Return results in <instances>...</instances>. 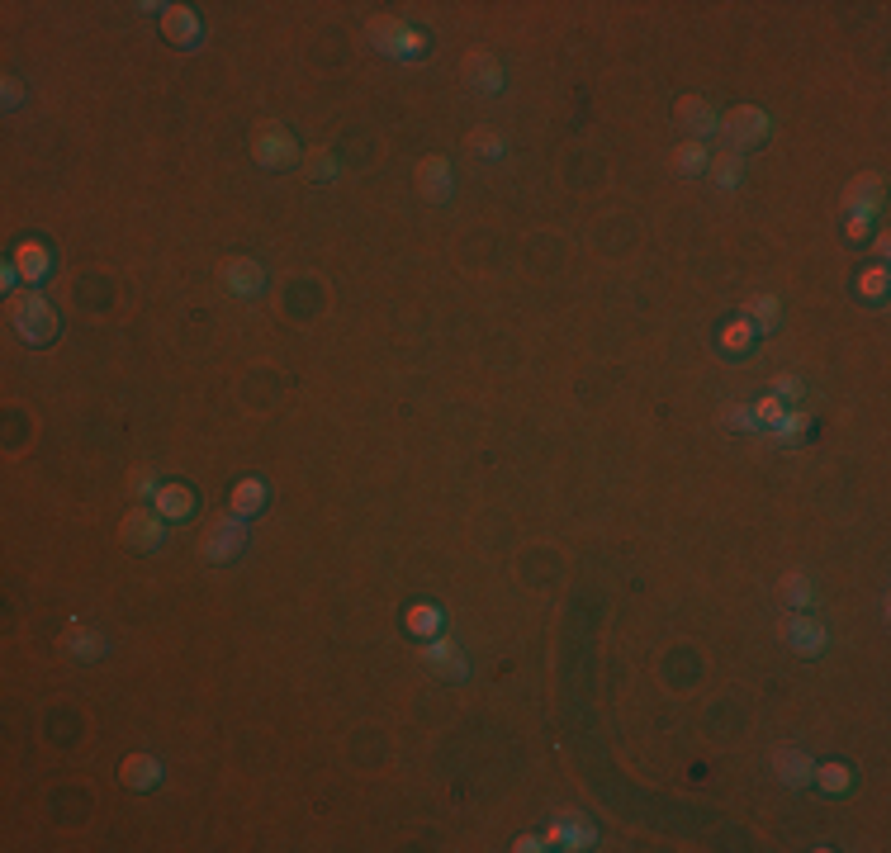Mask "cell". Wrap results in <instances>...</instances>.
I'll list each match as a JSON object with an SVG mask.
<instances>
[{"label": "cell", "mask_w": 891, "mask_h": 853, "mask_svg": "<svg viewBox=\"0 0 891 853\" xmlns=\"http://www.w3.org/2000/svg\"><path fill=\"white\" fill-rule=\"evenodd\" d=\"M233 512L237 517H261L266 512V484L261 479H242L233 489Z\"/></svg>", "instance_id": "22"}, {"label": "cell", "mask_w": 891, "mask_h": 853, "mask_svg": "<svg viewBox=\"0 0 891 853\" xmlns=\"http://www.w3.org/2000/svg\"><path fill=\"white\" fill-rule=\"evenodd\" d=\"M726 427H730V432H759L754 408H749V403H730V408H726Z\"/></svg>", "instance_id": "32"}, {"label": "cell", "mask_w": 891, "mask_h": 853, "mask_svg": "<svg viewBox=\"0 0 891 853\" xmlns=\"http://www.w3.org/2000/svg\"><path fill=\"white\" fill-rule=\"evenodd\" d=\"M768 114L759 105H735L730 109V114H721V128H716V133H721V143H726V152H740V157H745L749 147H759L768 138Z\"/></svg>", "instance_id": "4"}, {"label": "cell", "mask_w": 891, "mask_h": 853, "mask_svg": "<svg viewBox=\"0 0 891 853\" xmlns=\"http://www.w3.org/2000/svg\"><path fill=\"white\" fill-rule=\"evenodd\" d=\"M247 517H237V512H228V517H214L209 522V531H204V560L209 564H228L242 555V545H247V527H242Z\"/></svg>", "instance_id": "5"}, {"label": "cell", "mask_w": 891, "mask_h": 853, "mask_svg": "<svg viewBox=\"0 0 891 853\" xmlns=\"http://www.w3.org/2000/svg\"><path fill=\"white\" fill-rule=\"evenodd\" d=\"M162 34L176 43V48H195L204 38V24L190 5H162Z\"/></svg>", "instance_id": "15"}, {"label": "cell", "mask_w": 891, "mask_h": 853, "mask_svg": "<svg viewBox=\"0 0 891 853\" xmlns=\"http://www.w3.org/2000/svg\"><path fill=\"white\" fill-rule=\"evenodd\" d=\"M825 792H849L854 787V773H849V763H816V778Z\"/></svg>", "instance_id": "28"}, {"label": "cell", "mask_w": 891, "mask_h": 853, "mask_svg": "<svg viewBox=\"0 0 891 853\" xmlns=\"http://www.w3.org/2000/svg\"><path fill=\"white\" fill-rule=\"evenodd\" d=\"M512 849H517V853H541V849H546V835H541V839H536V835H522L517 844H512Z\"/></svg>", "instance_id": "38"}, {"label": "cell", "mask_w": 891, "mask_h": 853, "mask_svg": "<svg viewBox=\"0 0 891 853\" xmlns=\"http://www.w3.org/2000/svg\"><path fill=\"white\" fill-rule=\"evenodd\" d=\"M422 654H427V669H437L441 678H451V683H465V678H470V664H465V654H460V645H455L451 636H432Z\"/></svg>", "instance_id": "14"}, {"label": "cell", "mask_w": 891, "mask_h": 853, "mask_svg": "<svg viewBox=\"0 0 891 853\" xmlns=\"http://www.w3.org/2000/svg\"><path fill=\"white\" fill-rule=\"evenodd\" d=\"M806 432H811V418H806V413H782V418L773 422V441H782V446L806 441Z\"/></svg>", "instance_id": "25"}, {"label": "cell", "mask_w": 891, "mask_h": 853, "mask_svg": "<svg viewBox=\"0 0 891 853\" xmlns=\"http://www.w3.org/2000/svg\"><path fill=\"white\" fill-rule=\"evenodd\" d=\"M128 489L138 493V498H147V503H152L162 484H157V479H152V474H147V470H133V474H128Z\"/></svg>", "instance_id": "35"}, {"label": "cell", "mask_w": 891, "mask_h": 853, "mask_svg": "<svg viewBox=\"0 0 891 853\" xmlns=\"http://www.w3.org/2000/svg\"><path fill=\"white\" fill-rule=\"evenodd\" d=\"M299 138H294L285 124H275V119H261L252 128V162L261 171H285V166H299Z\"/></svg>", "instance_id": "3"}, {"label": "cell", "mask_w": 891, "mask_h": 853, "mask_svg": "<svg viewBox=\"0 0 891 853\" xmlns=\"http://www.w3.org/2000/svg\"><path fill=\"white\" fill-rule=\"evenodd\" d=\"M782 602H787V607H811V602H816L806 574H787V579H782Z\"/></svg>", "instance_id": "30"}, {"label": "cell", "mask_w": 891, "mask_h": 853, "mask_svg": "<svg viewBox=\"0 0 891 853\" xmlns=\"http://www.w3.org/2000/svg\"><path fill=\"white\" fill-rule=\"evenodd\" d=\"M778 313H782L778 294H749L745 304H740V318H745V323H754V327H764V332H773V327H778Z\"/></svg>", "instance_id": "21"}, {"label": "cell", "mask_w": 891, "mask_h": 853, "mask_svg": "<svg viewBox=\"0 0 891 853\" xmlns=\"http://www.w3.org/2000/svg\"><path fill=\"white\" fill-rule=\"evenodd\" d=\"M711 166V152H707V143H697V138H688V143L673 152V171L678 176H702Z\"/></svg>", "instance_id": "23"}, {"label": "cell", "mask_w": 891, "mask_h": 853, "mask_svg": "<svg viewBox=\"0 0 891 853\" xmlns=\"http://www.w3.org/2000/svg\"><path fill=\"white\" fill-rule=\"evenodd\" d=\"M10 266H15V275L24 280V290H38L43 280H48V271H53V252L43 247V242H19L15 256H10Z\"/></svg>", "instance_id": "13"}, {"label": "cell", "mask_w": 891, "mask_h": 853, "mask_svg": "<svg viewBox=\"0 0 891 853\" xmlns=\"http://www.w3.org/2000/svg\"><path fill=\"white\" fill-rule=\"evenodd\" d=\"M441 626H446V621H441V612L432 602H418V607L408 612V631H413V636H441Z\"/></svg>", "instance_id": "27"}, {"label": "cell", "mask_w": 891, "mask_h": 853, "mask_svg": "<svg viewBox=\"0 0 891 853\" xmlns=\"http://www.w3.org/2000/svg\"><path fill=\"white\" fill-rule=\"evenodd\" d=\"M460 76H465V86L479 95H498L503 91V62L489 53V48H470L465 62H460Z\"/></svg>", "instance_id": "8"}, {"label": "cell", "mask_w": 891, "mask_h": 853, "mask_svg": "<svg viewBox=\"0 0 891 853\" xmlns=\"http://www.w3.org/2000/svg\"><path fill=\"white\" fill-rule=\"evenodd\" d=\"M219 275L237 299H256V294L266 290V271H261V261H252V256H228L219 266Z\"/></svg>", "instance_id": "10"}, {"label": "cell", "mask_w": 891, "mask_h": 853, "mask_svg": "<svg viewBox=\"0 0 891 853\" xmlns=\"http://www.w3.org/2000/svg\"><path fill=\"white\" fill-rule=\"evenodd\" d=\"M773 773H778L787 787H811V778H816V763L806 759L801 749H773Z\"/></svg>", "instance_id": "18"}, {"label": "cell", "mask_w": 891, "mask_h": 853, "mask_svg": "<svg viewBox=\"0 0 891 853\" xmlns=\"http://www.w3.org/2000/svg\"><path fill=\"white\" fill-rule=\"evenodd\" d=\"M887 294V266H873V271L858 275V299H882Z\"/></svg>", "instance_id": "31"}, {"label": "cell", "mask_w": 891, "mask_h": 853, "mask_svg": "<svg viewBox=\"0 0 891 853\" xmlns=\"http://www.w3.org/2000/svg\"><path fill=\"white\" fill-rule=\"evenodd\" d=\"M465 147H470L474 157H484V162H498V157L508 152V143H503V138H498L493 128H474L470 138H465Z\"/></svg>", "instance_id": "26"}, {"label": "cell", "mask_w": 891, "mask_h": 853, "mask_svg": "<svg viewBox=\"0 0 891 853\" xmlns=\"http://www.w3.org/2000/svg\"><path fill=\"white\" fill-rule=\"evenodd\" d=\"M782 636H787V645H792L801 659H816V654H825V645H830V631H825V621H816V617H787L782 621Z\"/></svg>", "instance_id": "12"}, {"label": "cell", "mask_w": 891, "mask_h": 853, "mask_svg": "<svg viewBox=\"0 0 891 853\" xmlns=\"http://www.w3.org/2000/svg\"><path fill=\"white\" fill-rule=\"evenodd\" d=\"M418 195L427 204H446L455 195V171L446 157H422L418 162Z\"/></svg>", "instance_id": "11"}, {"label": "cell", "mask_w": 891, "mask_h": 853, "mask_svg": "<svg viewBox=\"0 0 891 853\" xmlns=\"http://www.w3.org/2000/svg\"><path fill=\"white\" fill-rule=\"evenodd\" d=\"M673 124L678 128H688V138H711L716 128H721V114H716V105L711 100H702V95H683L678 105H673Z\"/></svg>", "instance_id": "9"}, {"label": "cell", "mask_w": 891, "mask_h": 853, "mask_svg": "<svg viewBox=\"0 0 891 853\" xmlns=\"http://www.w3.org/2000/svg\"><path fill=\"white\" fill-rule=\"evenodd\" d=\"M877 209H882V176H877V171H863V176H854L849 190H844V214L873 218Z\"/></svg>", "instance_id": "16"}, {"label": "cell", "mask_w": 891, "mask_h": 853, "mask_svg": "<svg viewBox=\"0 0 891 853\" xmlns=\"http://www.w3.org/2000/svg\"><path fill=\"white\" fill-rule=\"evenodd\" d=\"M598 844V825L579 811H564L555 825L546 830V849H569V853H583Z\"/></svg>", "instance_id": "7"}, {"label": "cell", "mask_w": 891, "mask_h": 853, "mask_svg": "<svg viewBox=\"0 0 891 853\" xmlns=\"http://www.w3.org/2000/svg\"><path fill=\"white\" fill-rule=\"evenodd\" d=\"M10 327H15V337H24L29 346H48L62 323H57L53 304L38 290H15L10 294Z\"/></svg>", "instance_id": "2"}, {"label": "cell", "mask_w": 891, "mask_h": 853, "mask_svg": "<svg viewBox=\"0 0 891 853\" xmlns=\"http://www.w3.org/2000/svg\"><path fill=\"white\" fill-rule=\"evenodd\" d=\"M707 171L721 190H735V185L745 181V157H740V152H721V157H711Z\"/></svg>", "instance_id": "24"}, {"label": "cell", "mask_w": 891, "mask_h": 853, "mask_svg": "<svg viewBox=\"0 0 891 853\" xmlns=\"http://www.w3.org/2000/svg\"><path fill=\"white\" fill-rule=\"evenodd\" d=\"M62 650L72 654L76 664H95V659L110 650V645H105V636H95V631H86V626H67V636H62Z\"/></svg>", "instance_id": "20"}, {"label": "cell", "mask_w": 891, "mask_h": 853, "mask_svg": "<svg viewBox=\"0 0 891 853\" xmlns=\"http://www.w3.org/2000/svg\"><path fill=\"white\" fill-rule=\"evenodd\" d=\"M773 394H778L782 403H797L801 394H806V384H801V375H773V384H768Z\"/></svg>", "instance_id": "33"}, {"label": "cell", "mask_w": 891, "mask_h": 853, "mask_svg": "<svg viewBox=\"0 0 891 853\" xmlns=\"http://www.w3.org/2000/svg\"><path fill=\"white\" fill-rule=\"evenodd\" d=\"M782 413H787V408H782L778 394H768L764 403H754V422H768V427H773V422H778Z\"/></svg>", "instance_id": "36"}, {"label": "cell", "mask_w": 891, "mask_h": 853, "mask_svg": "<svg viewBox=\"0 0 891 853\" xmlns=\"http://www.w3.org/2000/svg\"><path fill=\"white\" fill-rule=\"evenodd\" d=\"M754 332H759V327H754V323H745V318H735V323H730L726 332H721V346H726L730 356H740L745 346H754Z\"/></svg>", "instance_id": "29"}, {"label": "cell", "mask_w": 891, "mask_h": 853, "mask_svg": "<svg viewBox=\"0 0 891 853\" xmlns=\"http://www.w3.org/2000/svg\"><path fill=\"white\" fill-rule=\"evenodd\" d=\"M152 508L162 512L166 522H190L200 503H195V489H190V484H176V479H171V484H162V489H157Z\"/></svg>", "instance_id": "17"}, {"label": "cell", "mask_w": 891, "mask_h": 853, "mask_svg": "<svg viewBox=\"0 0 891 853\" xmlns=\"http://www.w3.org/2000/svg\"><path fill=\"white\" fill-rule=\"evenodd\" d=\"M304 171H309L313 181H332V176H337V157H328V152H313Z\"/></svg>", "instance_id": "34"}, {"label": "cell", "mask_w": 891, "mask_h": 853, "mask_svg": "<svg viewBox=\"0 0 891 853\" xmlns=\"http://www.w3.org/2000/svg\"><path fill=\"white\" fill-rule=\"evenodd\" d=\"M119 778H124V787H133V792H147V787L162 782V763L152 759V754H128L124 768H119Z\"/></svg>", "instance_id": "19"}, {"label": "cell", "mask_w": 891, "mask_h": 853, "mask_svg": "<svg viewBox=\"0 0 891 853\" xmlns=\"http://www.w3.org/2000/svg\"><path fill=\"white\" fill-rule=\"evenodd\" d=\"M119 541L128 545V550H157V545L166 541V517L157 508H128L124 512V527H119Z\"/></svg>", "instance_id": "6"}, {"label": "cell", "mask_w": 891, "mask_h": 853, "mask_svg": "<svg viewBox=\"0 0 891 853\" xmlns=\"http://www.w3.org/2000/svg\"><path fill=\"white\" fill-rule=\"evenodd\" d=\"M868 233H873V218L849 214V242H854V247H863V242H868Z\"/></svg>", "instance_id": "37"}, {"label": "cell", "mask_w": 891, "mask_h": 853, "mask_svg": "<svg viewBox=\"0 0 891 853\" xmlns=\"http://www.w3.org/2000/svg\"><path fill=\"white\" fill-rule=\"evenodd\" d=\"M5 105H10V109L19 105V81H15V76H5Z\"/></svg>", "instance_id": "39"}, {"label": "cell", "mask_w": 891, "mask_h": 853, "mask_svg": "<svg viewBox=\"0 0 891 853\" xmlns=\"http://www.w3.org/2000/svg\"><path fill=\"white\" fill-rule=\"evenodd\" d=\"M365 43L380 57H394V62H418V57H427V34L399 15L370 19V24H365Z\"/></svg>", "instance_id": "1"}]
</instances>
